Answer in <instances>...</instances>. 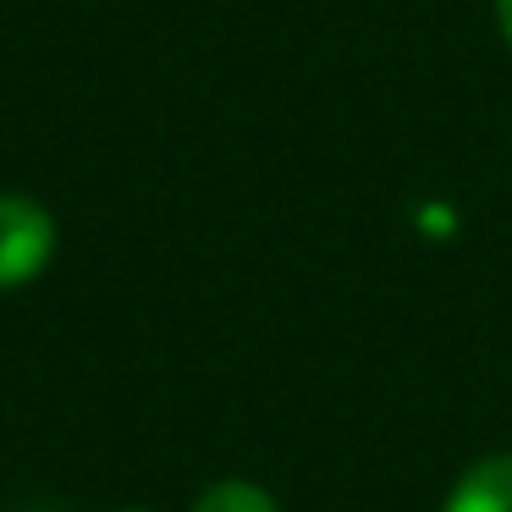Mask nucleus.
Segmentation results:
<instances>
[{"mask_svg": "<svg viewBox=\"0 0 512 512\" xmlns=\"http://www.w3.org/2000/svg\"><path fill=\"white\" fill-rule=\"evenodd\" d=\"M56 215L28 193H0V292L39 281L56 259Z\"/></svg>", "mask_w": 512, "mask_h": 512, "instance_id": "1", "label": "nucleus"}, {"mask_svg": "<svg viewBox=\"0 0 512 512\" xmlns=\"http://www.w3.org/2000/svg\"><path fill=\"white\" fill-rule=\"evenodd\" d=\"M441 512H512V452H490L468 463Z\"/></svg>", "mask_w": 512, "mask_h": 512, "instance_id": "2", "label": "nucleus"}, {"mask_svg": "<svg viewBox=\"0 0 512 512\" xmlns=\"http://www.w3.org/2000/svg\"><path fill=\"white\" fill-rule=\"evenodd\" d=\"M188 512H281V501L270 496L259 479L226 474V479H215V485H204Z\"/></svg>", "mask_w": 512, "mask_h": 512, "instance_id": "3", "label": "nucleus"}, {"mask_svg": "<svg viewBox=\"0 0 512 512\" xmlns=\"http://www.w3.org/2000/svg\"><path fill=\"white\" fill-rule=\"evenodd\" d=\"M490 12H496V28H501V39H507V50H512V0H490Z\"/></svg>", "mask_w": 512, "mask_h": 512, "instance_id": "4", "label": "nucleus"}, {"mask_svg": "<svg viewBox=\"0 0 512 512\" xmlns=\"http://www.w3.org/2000/svg\"><path fill=\"white\" fill-rule=\"evenodd\" d=\"M116 512H149V507H116Z\"/></svg>", "mask_w": 512, "mask_h": 512, "instance_id": "5", "label": "nucleus"}]
</instances>
